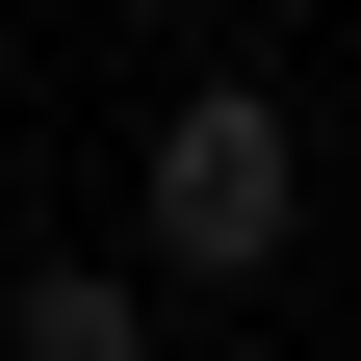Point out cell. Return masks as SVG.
Here are the masks:
<instances>
[{
    "label": "cell",
    "instance_id": "cell-1",
    "mask_svg": "<svg viewBox=\"0 0 361 361\" xmlns=\"http://www.w3.org/2000/svg\"><path fill=\"white\" fill-rule=\"evenodd\" d=\"M284 233H310V129H284V78H180L155 104V155H129V284H284Z\"/></svg>",
    "mask_w": 361,
    "mask_h": 361
},
{
    "label": "cell",
    "instance_id": "cell-2",
    "mask_svg": "<svg viewBox=\"0 0 361 361\" xmlns=\"http://www.w3.org/2000/svg\"><path fill=\"white\" fill-rule=\"evenodd\" d=\"M180 310L129 284V258H26V284H0V361H155Z\"/></svg>",
    "mask_w": 361,
    "mask_h": 361
},
{
    "label": "cell",
    "instance_id": "cell-3",
    "mask_svg": "<svg viewBox=\"0 0 361 361\" xmlns=\"http://www.w3.org/2000/svg\"><path fill=\"white\" fill-rule=\"evenodd\" d=\"M155 26H233V0H155Z\"/></svg>",
    "mask_w": 361,
    "mask_h": 361
}]
</instances>
